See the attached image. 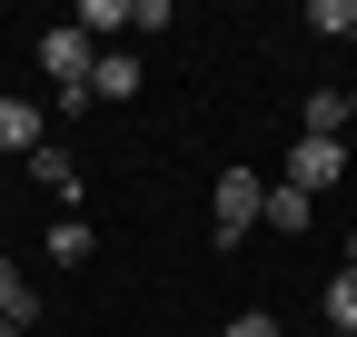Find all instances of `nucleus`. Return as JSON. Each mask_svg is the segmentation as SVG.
Returning a JSON list of instances; mask_svg holds the SVG:
<instances>
[{
	"label": "nucleus",
	"instance_id": "1",
	"mask_svg": "<svg viewBox=\"0 0 357 337\" xmlns=\"http://www.w3.org/2000/svg\"><path fill=\"white\" fill-rule=\"evenodd\" d=\"M258 208H268L258 168H229V179H218V198H208V238H218V248H238V238L258 228Z\"/></svg>",
	"mask_w": 357,
	"mask_h": 337
},
{
	"label": "nucleus",
	"instance_id": "2",
	"mask_svg": "<svg viewBox=\"0 0 357 337\" xmlns=\"http://www.w3.org/2000/svg\"><path fill=\"white\" fill-rule=\"evenodd\" d=\"M89 60H100V40H89L79 20H70V30H40V70H50V90H70V79H89Z\"/></svg>",
	"mask_w": 357,
	"mask_h": 337
},
{
	"label": "nucleus",
	"instance_id": "3",
	"mask_svg": "<svg viewBox=\"0 0 357 337\" xmlns=\"http://www.w3.org/2000/svg\"><path fill=\"white\" fill-rule=\"evenodd\" d=\"M337 179H347V149H337V139H298V149H288V189L318 198V189H337Z\"/></svg>",
	"mask_w": 357,
	"mask_h": 337
},
{
	"label": "nucleus",
	"instance_id": "4",
	"mask_svg": "<svg viewBox=\"0 0 357 337\" xmlns=\"http://www.w3.org/2000/svg\"><path fill=\"white\" fill-rule=\"evenodd\" d=\"M139 60H129V50H100V60H89V100H139Z\"/></svg>",
	"mask_w": 357,
	"mask_h": 337
},
{
	"label": "nucleus",
	"instance_id": "5",
	"mask_svg": "<svg viewBox=\"0 0 357 337\" xmlns=\"http://www.w3.org/2000/svg\"><path fill=\"white\" fill-rule=\"evenodd\" d=\"M258 219H268V228H278V238H298L307 219H318V198H307V189H288V179H278V189H268V208H258Z\"/></svg>",
	"mask_w": 357,
	"mask_h": 337
},
{
	"label": "nucleus",
	"instance_id": "6",
	"mask_svg": "<svg viewBox=\"0 0 357 337\" xmlns=\"http://www.w3.org/2000/svg\"><path fill=\"white\" fill-rule=\"evenodd\" d=\"M40 149V109L30 100H0V159H30Z\"/></svg>",
	"mask_w": 357,
	"mask_h": 337
},
{
	"label": "nucleus",
	"instance_id": "7",
	"mask_svg": "<svg viewBox=\"0 0 357 337\" xmlns=\"http://www.w3.org/2000/svg\"><path fill=\"white\" fill-rule=\"evenodd\" d=\"M30 179H40V189H50V198H79V168H70V159H60L50 139H40V149H30Z\"/></svg>",
	"mask_w": 357,
	"mask_h": 337
},
{
	"label": "nucleus",
	"instance_id": "8",
	"mask_svg": "<svg viewBox=\"0 0 357 337\" xmlns=\"http://www.w3.org/2000/svg\"><path fill=\"white\" fill-rule=\"evenodd\" d=\"M40 318V298H30V278L10 268V258H0V327H30Z\"/></svg>",
	"mask_w": 357,
	"mask_h": 337
},
{
	"label": "nucleus",
	"instance_id": "9",
	"mask_svg": "<svg viewBox=\"0 0 357 337\" xmlns=\"http://www.w3.org/2000/svg\"><path fill=\"white\" fill-rule=\"evenodd\" d=\"M298 119H307V130H298V139H337V130H347V100H337V90H318V100H307Z\"/></svg>",
	"mask_w": 357,
	"mask_h": 337
},
{
	"label": "nucleus",
	"instance_id": "10",
	"mask_svg": "<svg viewBox=\"0 0 357 337\" xmlns=\"http://www.w3.org/2000/svg\"><path fill=\"white\" fill-rule=\"evenodd\" d=\"M307 30L318 40H357V0H307Z\"/></svg>",
	"mask_w": 357,
	"mask_h": 337
},
{
	"label": "nucleus",
	"instance_id": "11",
	"mask_svg": "<svg viewBox=\"0 0 357 337\" xmlns=\"http://www.w3.org/2000/svg\"><path fill=\"white\" fill-rule=\"evenodd\" d=\"M328 327H337V337H357V268H337V278H328Z\"/></svg>",
	"mask_w": 357,
	"mask_h": 337
},
{
	"label": "nucleus",
	"instance_id": "12",
	"mask_svg": "<svg viewBox=\"0 0 357 337\" xmlns=\"http://www.w3.org/2000/svg\"><path fill=\"white\" fill-rule=\"evenodd\" d=\"M79 30L100 40V30H129V0H79Z\"/></svg>",
	"mask_w": 357,
	"mask_h": 337
},
{
	"label": "nucleus",
	"instance_id": "13",
	"mask_svg": "<svg viewBox=\"0 0 357 337\" xmlns=\"http://www.w3.org/2000/svg\"><path fill=\"white\" fill-rule=\"evenodd\" d=\"M218 337H278V318H268V308H248V318H229Z\"/></svg>",
	"mask_w": 357,
	"mask_h": 337
},
{
	"label": "nucleus",
	"instance_id": "14",
	"mask_svg": "<svg viewBox=\"0 0 357 337\" xmlns=\"http://www.w3.org/2000/svg\"><path fill=\"white\" fill-rule=\"evenodd\" d=\"M347 268H357V238H347Z\"/></svg>",
	"mask_w": 357,
	"mask_h": 337
},
{
	"label": "nucleus",
	"instance_id": "15",
	"mask_svg": "<svg viewBox=\"0 0 357 337\" xmlns=\"http://www.w3.org/2000/svg\"><path fill=\"white\" fill-rule=\"evenodd\" d=\"M0 337H30V327H0Z\"/></svg>",
	"mask_w": 357,
	"mask_h": 337
},
{
	"label": "nucleus",
	"instance_id": "16",
	"mask_svg": "<svg viewBox=\"0 0 357 337\" xmlns=\"http://www.w3.org/2000/svg\"><path fill=\"white\" fill-rule=\"evenodd\" d=\"M347 119H357V90H347Z\"/></svg>",
	"mask_w": 357,
	"mask_h": 337
},
{
	"label": "nucleus",
	"instance_id": "17",
	"mask_svg": "<svg viewBox=\"0 0 357 337\" xmlns=\"http://www.w3.org/2000/svg\"><path fill=\"white\" fill-rule=\"evenodd\" d=\"M347 50H357V40H347Z\"/></svg>",
	"mask_w": 357,
	"mask_h": 337
}]
</instances>
